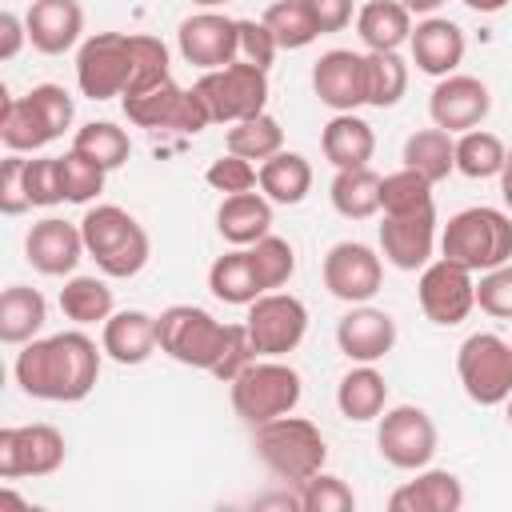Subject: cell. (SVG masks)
<instances>
[{"mask_svg":"<svg viewBox=\"0 0 512 512\" xmlns=\"http://www.w3.org/2000/svg\"><path fill=\"white\" fill-rule=\"evenodd\" d=\"M100 356L92 336L84 332H56L44 340H28L12 364L16 384L32 400L52 404H76L84 400L100 380Z\"/></svg>","mask_w":512,"mask_h":512,"instance_id":"obj_1","label":"cell"},{"mask_svg":"<svg viewBox=\"0 0 512 512\" xmlns=\"http://www.w3.org/2000/svg\"><path fill=\"white\" fill-rule=\"evenodd\" d=\"M80 236H84L88 256L96 260V268L116 280L136 276L152 256V240H148L144 224L132 212H124L120 204L88 208L80 220Z\"/></svg>","mask_w":512,"mask_h":512,"instance_id":"obj_2","label":"cell"},{"mask_svg":"<svg viewBox=\"0 0 512 512\" xmlns=\"http://www.w3.org/2000/svg\"><path fill=\"white\" fill-rule=\"evenodd\" d=\"M440 256L468 272H488V268L508 264L512 260V216L488 204L456 212L444 224Z\"/></svg>","mask_w":512,"mask_h":512,"instance_id":"obj_3","label":"cell"},{"mask_svg":"<svg viewBox=\"0 0 512 512\" xmlns=\"http://www.w3.org/2000/svg\"><path fill=\"white\" fill-rule=\"evenodd\" d=\"M72 96L60 84H36L28 96H4L0 104V140L8 152H36L64 136L72 124Z\"/></svg>","mask_w":512,"mask_h":512,"instance_id":"obj_4","label":"cell"},{"mask_svg":"<svg viewBox=\"0 0 512 512\" xmlns=\"http://www.w3.org/2000/svg\"><path fill=\"white\" fill-rule=\"evenodd\" d=\"M252 448H256L260 464H264L272 476L292 480V484L316 476V472L324 468V460H328V444H324L320 428H316L312 420H304V416H292V412L256 424Z\"/></svg>","mask_w":512,"mask_h":512,"instance_id":"obj_5","label":"cell"},{"mask_svg":"<svg viewBox=\"0 0 512 512\" xmlns=\"http://www.w3.org/2000/svg\"><path fill=\"white\" fill-rule=\"evenodd\" d=\"M232 408L244 424H264V420H276V416H288L296 412L300 396H304V384H300V372L292 364H284L280 356H268V360H252L232 384Z\"/></svg>","mask_w":512,"mask_h":512,"instance_id":"obj_6","label":"cell"},{"mask_svg":"<svg viewBox=\"0 0 512 512\" xmlns=\"http://www.w3.org/2000/svg\"><path fill=\"white\" fill-rule=\"evenodd\" d=\"M156 340H160V352L172 356L176 364L212 372L224 352L228 324H220L212 312L196 304H172L156 316Z\"/></svg>","mask_w":512,"mask_h":512,"instance_id":"obj_7","label":"cell"},{"mask_svg":"<svg viewBox=\"0 0 512 512\" xmlns=\"http://www.w3.org/2000/svg\"><path fill=\"white\" fill-rule=\"evenodd\" d=\"M120 104H124V116L136 128H172V132L196 136V132H204L212 124V112L200 100V92L196 88H180L172 76H164V80H156L148 88L124 92Z\"/></svg>","mask_w":512,"mask_h":512,"instance_id":"obj_8","label":"cell"},{"mask_svg":"<svg viewBox=\"0 0 512 512\" xmlns=\"http://www.w3.org/2000/svg\"><path fill=\"white\" fill-rule=\"evenodd\" d=\"M192 88L208 104L212 124H236V120L260 116L268 104V72L248 64V60H232L224 68H212Z\"/></svg>","mask_w":512,"mask_h":512,"instance_id":"obj_9","label":"cell"},{"mask_svg":"<svg viewBox=\"0 0 512 512\" xmlns=\"http://www.w3.org/2000/svg\"><path fill=\"white\" fill-rule=\"evenodd\" d=\"M456 376L468 400L492 408L512 396V340L496 332H472L456 348Z\"/></svg>","mask_w":512,"mask_h":512,"instance_id":"obj_10","label":"cell"},{"mask_svg":"<svg viewBox=\"0 0 512 512\" xmlns=\"http://www.w3.org/2000/svg\"><path fill=\"white\" fill-rule=\"evenodd\" d=\"M136 72V44L124 32H96L76 52V84L88 100L124 96Z\"/></svg>","mask_w":512,"mask_h":512,"instance_id":"obj_11","label":"cell"},{"mask_svg":"<svg viewBox=\"0 0 512 512\" xmlns=\"http://www.w3.org/2000/svg\"><path fill=\"white\" fill-rule=\"evenodd\" d=\"M256 356H288L308 332V308L292 292H260L244 316Z\"/></svg>","mask_w":512,"mask_h":512,"instance_id":"obj_12","label":"cell"},{"mask_svg":"<svg viewBox=\"0 0 512 512\" xmlns=\"http://www.w3.org/2000/svg\"><path fill=\"white\" fill-rule=\"evenodd\" d=\"M436 444H440V436H436V424H432V416H428L424 408H416V404H396V408H388V412L380 416L376 448H380V456H384L392 468H400V472H420V468H428L432 456H436Z\"/></svg>","mask_w":512,"mask_h":512,"instance_id":"obj_13","label":"cell"},{"mask_svg":"<svg viewBox=\"0 0 512 512\" xmlns=\"http://www.w3.org/2000/svg\"><path fill=\"white\" fill-rule=\"evenodd\" d=\"M476 272L452 264V260H428L420 268V284H416V300H420V312L440 324V328H452L460 324L472 308H476Z\"/></svg>","mask_w":512,"mask_h":512,"instance_id":"obj_14","label":"cell"},{"mask_svg":"<svg viewBox=\"0 0 512 512\" xmlns=\"http://www.w3.org/2000/svg\"><path fill=\"white\" fill-rule=\"evenodd\" d=\"M68 456L60 428L52 424H20L0 432V480L20 476H52Z\"/></svg>","mask_w":512,"mask_h":512,"instance_id":"obj_15","label":"cell"},{"mask_svg":"<svg viewBox=\"0 0 512 512\" xmlns=\"http://www.w3.org/2000/svg\"><path fill=\"white\" fill-rule=\"evenodd\" d=\"M384 284L380 256L360 240H340L324 256V288L344 304H368Z\"/></svg>","mask_w":512,"mask_h":512,"instance_id":"obj_16","label":"cell"},{"mask_svg":"<svg viewBox=\"0 0 512 512\" xmlns=\"http://www.w3.org/2000/svg\"><path fill=\"white\" fill-rule=\"evenodd\" d=\"M492 112V92L480 76H464V72H452V76H440L432 96H428V116L436 128L460 136L468 128H480L484 116Z\"/></svg>","mask_w":512,"mask_h":512,"instance_id":"obj_17","label":"cell"},{"mask_svg":"<svg viewBox=\"0 0 512 512\" xmlns=\"http://www.w3.org/2000/svg\"><path fill=\"white\" fill-rule=\"evenodd\" d=\"M176 44H180V56L204 72L212 68H224L232 60H240V32H236V20L224 16V12H196L188 20H180L176 28Z\"/></svg>","mask_w":512,"mask_h":512,"instance_id":"obj_18","label":"cell"},{"mask_svg":"<svg viewBox=\"0 0 512 512\" xmlns=\"http://www.w3.org/2000/svg\"><path fill=\"white\" fill-rule=\"evenodd\" d=\"M436 248V204L416 208V212H396L384 216L380 224V252L392 268L400 272H416L432 260Z\"/></svg>","mask_w":512,"mask_h":512,"instance_id":"obj_19","label":"cell"},{"mask_svg":"<svg viewBox=\"0 0 512 512\" xmlns=\"http://www.w3.org/2000/svg\"><path fill=\"white\" fill-rule=\"evenodd\" d=\"M312 92L332 112H356L368 104V80H364V56L352 48H332L312 64Z\"/></svg>","mask_w":512,"mask_h":512,"instance_id":"obj_20","label":"cell"},{"mask_svg":"<svg viewBox=\"0 0 512 512\" xmlns=\"http://www.w3.org/2000/svg\"><path fill=\"white\" fill-rule=\"evenodd\" d=\"M84 236L80 224H68L60 216H44L28 228L24 236V256L40 276H72V268L84 256Z\"/></svg>","mask_w":512,"mask_h":512,"instance_id":"obj_21","label":"cell"},{"mask_svg":"<svg viewBox=\"0 0 512 512\" xmlns=\"http://www.w3.org/2000/svg\"><path fill=\"white\" fill-rule=\"evenodd\" d=\"M336 344L352 364H376L396 344V320L384 308L352 304V312H344L336 324Z\"/></svg>","mask_w":512,"mask_h":512,"instance_id":"obj_22","label":"cell"},{"mask_svg":"<svg viewBox=\"0 0 512 512\" xmlns=\"http://www.w3.org/2000/svg\"><path fill=\"white\" fill-rule=\"evenodd\" d=\"M408 48H412V64L424 72V76H452L464 60V28L448 16H424L412 36H408Z\"/></svg>","mask_w":512,"mask_h":512,"instance_id":"obj_23","label":"cell"},{"mask_svg":"<svg viewBox=\"0 0 512 512\" xmlns=\"http://www.w3.org/2000/svg\"><path fill=\"white\" fill-rule=\"evenodd\" d=\"M28 44L44 56H60L68 48H76L80 32H84V8L76 0H32L28 16Z\"/></svg>","mask_w":512,"mask_h":512,"instance_id":"obj_24","label":"cell"},{"mask_svg":"<svg viewBox=\"0 0 512 512\" xmlns=\"http://www.w3.org/2000/svg\"><path fill=\"white\" fill-rule=\"evenodd\" d=\"M392 512H460L464 508V484L448 468H420L416 480L400 484L388 496Z\"/></svg>","mask_w":512,"mask_h":512,"instance_id":"obj_25","label":"cell"},{"mask_svg":"<svg viewBox=\"0 0 512 512\" xmlns=\"http://www.w3.org/2000/svg\"><path fill=\"white\" fill-rule=\"evenodd\" d=\"M100 348L104 356H112L116 364H144L160 340H156V316L140 312V308H124V312H112L104 320V336H100Z\"/></svg>","mask_w":512,"mask_h":512,"instance_id":"obj_26","label":"cell"},{"mask_svg":"<svg viewBox=\"0 0 512 512\" xmlns=\"http://www.w3.org/2000/svg\"><path fill=\"white\" fill-rule=\"evenodd\" d=\"M320 148L332 168H368L376 152V132L356 112H336L320 132Z\"/></svg>","mask_w":512,"mask_h":512,"instance_id":"obj_27","label":"cell"},{"mask_svg":"<svg viewBox=\"0 0 512 512\" xmlns=\"http://www.w3.org/2000/svg\"><path fill=\"white\" fill-rule=\"evenodd\" d=\"M216 228L228 244L236 248H252L260 236L272 232V200L264 192H236L224 196V204L216 208Z\"/></svg>","mask_w":512,"mask_h":512,"instance_id":"obj_28","label":"cell"},{"mask_svg":"<svg viewBox=\"0 0 512 512\" xmlns=\"http://www.w3.org/2000/svg\"><path fill=\"white\" fill-rule=\"evenodd\" d=\"M356 32L368 52H396L412 36V12L400 0H368L356 12Z\"/></svg>","mask_w":512,"mask_h":512,"instance_id":"obj_29","label":"cell"},{"mask_svg":"<svg viewBox=\"0 0 512 512\" xmlns=\"http://www.w3.org/2000/svg\"><path fill=\"white\" fill-rule=\"evenodd\" d=\"M388 404V380L372 368V364H356L352 372L340 376L336 384V408L344 420H356V424H368L384 412Z\"/></svg>","mask_w":512,"mask_h":512,"instance_id":"obj_30","label":"cell"},{"mask_svg":"<svg viewBox=\"0 0 512 512\" xmlns=\"http://www.w3.org/2000/svg\"><path fill=\"white\" fill-rule=\"evenodd\" d=\"M256 176H260V192L272 204H300L312 192V164L300 152H284L280 148L276 156L260 160Z\"/></svg>","mask_w":512,"mask_h":512,"instance_id":"obj_31","label":"cell"},{"mask_svg":"<svg viewBox=\"0 0 512 512\" xmlns=\"http://www.w3.org/2000/svg\"><path fill=\"white\" fill-rule=\"evenodd\" d=\"M48 320V300L28 288V284H12L0 296V340L4 344H28L36 340V332Z\"/></svg>","mask_w":512,"mask_h":512,"instance_id":"obj_32","label":"cell"},{"mask_svg":"<svg viewBox=\"0 0 512 512\" xmlns=\"http://www.w3.org/2000/svg\"><path fill=\"white\" fill-rule=\"evenodd\" d=\"M404 168H412V172H420L424 180H432V184H440L452 168H456V140H452V132H444V128H420V132H412L408 140H404Z\"/></svg>","mask_w":512,"mask_h":512,"instance_id":"obj_33","label":"cell"},{"mask_svg":"<svg viewBox=\"0 0 512 512\" xmlns=\"http://www.w3.org/2000/svg\"><path fill=\"white\" fill-rule=\"evenodd\" d=\"M328 196L344 220H368L380 212V176L372 168H336Z\"/></svg>","mask_w":512,"mask_h":512,"instance_id":"obj_34","label":"cell"},{"mask_svg":"<svg viewBox=\"0 0 512 512\" xmlns=\"http://www.w3.org/2000/svg\"><path fill=\"white\" fill-rule=\"evenodd\" d=\"M208 288L224 304H252L264 288L256 280V268H252L248 248H232V252L216 256L212 268H208Z\"/></svg>","mask_w":512,"mask_h":512,"instance_id":"obj_35","label":"cell"},{"mask_svg":"<svg viewBox=\"0 0 512 512\" xmlns=\"http://www.w3.org/2000/svg\"><path fill=\"white\" fill-rule=\"evenodd\" d=\"M504 160H508V148H504V140L496 132H488V128L460 132V140H456V172H464L468 180L500 176Z\"/></svg>","mask_w":512,"mask_h":512,"instance_id":"obj_36","label":"cell"},{"mask_svg":"<svg viewBox=\"0 0 512 512\" xmlns=\"http://www.w3.org/2000/svg\"><path fill=\"white\" fill-rule=\"evenodd\" d=\"M112 288L100 276H68L60 288V312L76 324H104L112 316Z\"/></svg>","mask_w":512,"mask_h":512,"instance_id":"obj_37","label":"cell"},{"mask_svg":"<svg viewBox=\"0 0 512 512\" xmlns=\"http://www.w3.org/2000/svg\"><path fill=\"white\" fill-rule=\"evenodd\" d=\"M224 148L244 156V160H268L284 148V128L276 116L260 112V116H248V120H236L228 124V136H224Z\"/></svg>","mask_w":512,"mask_h":512,"instance_id":"obj_38","label":"cell"},{"mask_svg":"<svg viewBox=\"0 0 512 512\" xmlns=\"http://www.w3.org/2000/svg\"><path fill=\"white\" fill-rule=\"evenodd\" d=\"M72 148L84 152L88 160H96V164L108 168V172L120 168V164H128V156H132V140H128V132L116 128L112 120H92V124L76 128Z\"/></svg>","mask_w":512,"mask_h":512,"instance_id":"obj_39","label":"cell"},{"mask_svg":"<svg viewBox=\"0 0 512 512\" xmlns=\"http://www.w3.org/2000/svg\"><path fill=\"white\" fill-rule=\"evenodd\" d=\"M364 80H368V104L392 108L408 92V64L396 52H364Z\"/></svg>","mask_w":512,"mask_h":512,"instance_id":"obj_40","label":"cell"},{"mask_svg":"<svg viewBox=\"0 0 512 512\" xmlns=\"http://www.w3.org/2000/svg\"><path fill=\"white\" fill-rule=\"evenodd\" d=\"M260 20H264L268 32L276 36V44L288 48V52L308 48V44L320 36V28H316V20H312V12H308L304 0H276V4H268V12H264Z\"/></svg>","mask_w":512,"mask_h":512,"instance_id":"obj_41","label":"cell"},{"mask_svg":"<svg viewBox=\"0 0 512 512\" xmlns=\"http://www.w3.org/2000/svg\"><path fill=\"white\" fill-rule=\"evenodd\" d=\"M248 256H252L256 280H260L264 292L284 288V284L292 280V272H296V252H292V244H288L284 236H272V232L260 236V240L248 248Z\"/></svg>","mask_w":512,"mask_h":512,"instance_id":"obj_42","label":"cell"},{"mask_svg":"<svg viewBox=\"0 0 512 512\" xmlns=\"http://www.w3.org/2000/svg\"><path fill=\"white\" fill-rule=\"evenodd\" d=\"M428 204H432V180H424L420 172L400 168V172L380 176V212L384 216L416 212V208H428Z\"/></svg>","mask_w":512,"mask_h":512,"instance_id":"obj_43","label":"cell"},{"mask_svg":"<svg viewBox=\"0 0 512 512\" xmlns=\"http://www.w3.org/2000/svg\"><path fill=\"white\" fill-rule=\"evenodd\" d=\"M296 508L304 512H352L356 508V492L332 476V472H316L308 480H300V492H296Z\"/></svg>","mask_w":512,"mask_h":512,"instance_id":"obj_44","label":"cell"},{"mask_svg":"<svg viewBox=\"0 0 512 512\" xmlns=\"http://www.w3.org/2000/svg\"><path fill=\"white\" fill-rule=\"evenodd\" d=\"M104 176H108V168H100L96 160H88V156L76 152V148H68V152L60 156L64 200H72V204H88L92 196H100V192H104Z\"/></svg>","mask_w":512,"mask_h":512,"instance_id":"obj_45","label":"cell"},{"mask_svg":"<svg viewBox=\"0 0 512 512\" xmlns=\"http://www.w3.org/2000/svg\"><path fill=\"white\" fill-rule=\"evenodd\" d=\"M24 188L32 208H52L64 200V180H60V156H36L24 160Z\"/></svg>","mask_w":512,"mask_h":512,"instance_id":"obj_46","label":"cell"},{"mask_svg":"<svg viewBox=\"0 0 512 512\" xmlns=\"http://www.w3.org/2000/svg\"><path fill=\"white\" fill-rule=\"evenodd\" d=\"M204 180H208L216 192H224V196L252 192V188L260 184V176H256V168H252V160H244V156H236V152H224L220 160H212V164H208V172H204Z\"/></svg>","mask_w":512,"mask_h":512,"instance_id":"obj_47","label":"cell"},{"mask_svg":"<svg viewBox=\"0 0 512 512\" xmlns=\"http://www.w3.org/2000/svg\"><path fill=\"white\" fill-rule=\"evenodd\" d=\"M476 304L488 316H496V320H512V260L500 264V268L480 272V280H476Z\"/></svg>","mask_w":512,"mask_h":512,"instance_id":"obj_48","label":"cell"},{"mask_svg":"<svg viewBox=\"0 0 512 512\" xmlns=\"http://www.w3.org/2000/svg\"><path fill=\"white\" fill-rule=\"evenodd\" d=\"M252 360H256V348H252V340H248V328H244V324H228V340H224V352H220L212 376L224 380V384H232Z\"/></svg>","mask_w":512,"mask_h":512,"instance_id":"obj_49","label":"cell"},{"mask_svg":"<svg viewBox=\"0 0 512 512\" xmlns=\"http://www.w3.org/2000/svg\"><path fill=\"white\" fill-rule=\"evenodd\" d=\"M236 32H240V60H248V64H256V68L268 72V64L280 52V44L268 32V24L264 20H236Z\"/></svg>","mask_w":512,"mask_h":512,"instance_id":"obj_50","label":"cell"},{"mask_svg":"<svg viewBox=\"0 0 512 512\" xmlns=\"http://www.w3.org/2000/svg\"><path fill=\"white\" fill-rule=\"evenodd\" d=\"M28 208H32V200H28V188H24V156L12 152L0 164V212L4 216H20Z\"/></svg>","mask_w":512,"mask_h":512,"instance_id":"obj_51","label":"cell"},{"mask_svg":"<svg viewBox=\"0 0 512 512\" xmlns=\"http://www.w3.org/2000/svg\"><path fill=\"white\" fill-rule=\"evenodd\" d=\"M304 4H308L312 20H316L320 36L324 32H344L352 24V0H304Z\"/></svg>","mask_w":512,"mask_h":512,"instance_id":"obj_52","label":"cell"},{"mask_svg":"<svg viewBox=\"0 0 512 512\" xmlns=\"http://www.w3.org/2000/svg\"><path fill=\"white\" fill-rule=\"evenodd\" d=\"M28 40V24L16 12H0V60H16Z\"/></svg>","mask_w":512,"mask_h":512,"instance_id":"obj_53","label":"cell"},{"mask_svg":"<svg viewBox=\"0 0 512 512\" xmlns=\"http://www.w3.org/2000/svg\"><path fill=\"white\" fill-rule=\"evenodd\" d=\"M500 196H504V204H508V212H512V148H508V160H504V168H500Z\"/></svg>","mask_w":512,"mask_h":512,"instance_id":"obj_54","label":"cell"},{"mask_svg":"<svg viewBox=\"0 0 512 512\" xmlns=\"http://www.w3.org/2000/svg\"><path fill=\"white\" fill-rule=\"evenodd\" d=\"M408 12H416V16H436V8L440 4H448V0H400Z\"/></svg>","mask_w":512,"mask_h":512,"instance_id":"obj_55","label":"cell"},{"mask_svg":"<svg viewBox=\"0 0 512 512\" xmlns=\"http://www.w3.org/2000/svg\"><path fill=\"white\" fill-rule=\"evenodd\" d=\"M460 4H468L472 12H484V16H492V12H500V8H508L512 0H460Z\"/></svg>","mask_w":512,"mask_h":512,"instance_id":"obj_56","label":"cell"},{"mask_svg":"<svg viewBox=\"0 0 512 512\" xmlns=\"http://www.w3.org/2000/svg\"><path fill=\"white\" fill-rule=\"evenodd\" d=\"M192 4H200V8H220V4H228V0H192Z\"/></svg>","mask_w":512,"mask_h":512,"instance_id":"obj_57","label":"cell"},{"mask_svg":"<svg viewBox=\"0 0 512 512\" xmlns=\"http://www.w3.org/2000/svg\"><path fill=\"white\" fill-rule=\"evenodd\" d=\"M504 404H508V428H512V396H508V400H504Z\"/></svg>","mask_w":512,"mask_h":512,"instance_id":"obj_58","label":"cell"}]
</instances>
